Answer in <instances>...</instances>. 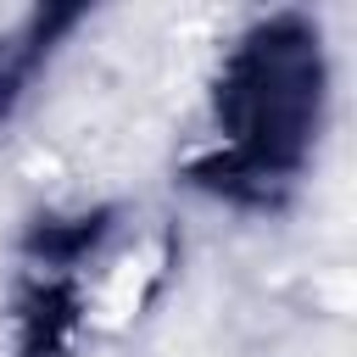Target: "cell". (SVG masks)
<instances>
[{
	"label": "cell",
	"mask_w": 357,
	"mask_h": 357,
	"mask_svg": "<svg viewBox=\"0 0 357 357\" xmlns=\"http://www.w3.org/2000/svg\"><path fill=\"white\" fill-rule=\"evenodd\" d=\"M212 139L184 178L240 212H279L318 162L329 123V45L307 11L251 17L212 78Z\"/></svg>",
	"instance_id": "6da1fadb"
},
{
	"label": "cell",
	"mask_w": 357,
	"mask_h": 357,
	"mask_svg": "<svg viewBox=\"0 0 357 357\" xmlns=\"http://www.w3.org/2000/svg\"><path fill=\"white\" fill-rule=\"evenodd\" d=\"M84 22H89V6H33L11 28H0V128L28 106L33 84Z\"/></svg>",
	"instance_id": "7a4b0ae2"
}]
</instances>
